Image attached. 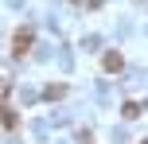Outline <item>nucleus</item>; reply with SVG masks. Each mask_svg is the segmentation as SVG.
Segmentation results:
<instances>
[{"label":"nucleus","mask_w":148,"mask_h":144,"mask_svg":"<svg viewBox=\"0 0 148 144\" xmlns=\"http://www.w3.org/2000/svg\"><path fill=\"white\" fill-rule=\"evenodd\" d=\"M27 43H31V35H27V31H20V35H16V55L27 51Z\"/></svg>","instance_id":"obj_1"},{"label":"nucleus","mask_w":148,"mask_h":144,"mask_svg":"<svg viewBox=\"0 0 148 144\" xmlns=\"http://www.w3.org/2000/svg\"><path fill=\"white\" fill-rule=\"evenodd\" d=\"M105 70H121V55H105Z\"/></svg>","instance_id":"obj_2"}]
</instances>
